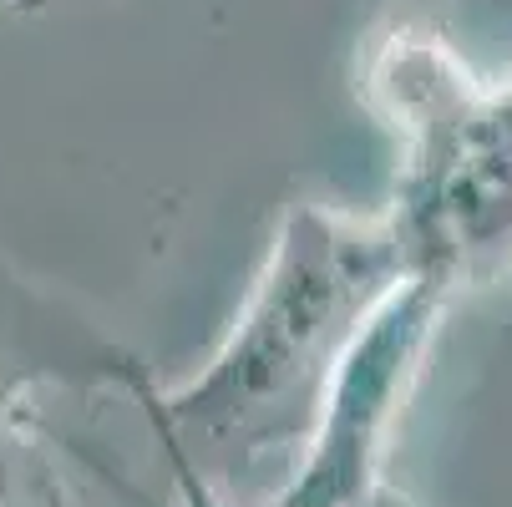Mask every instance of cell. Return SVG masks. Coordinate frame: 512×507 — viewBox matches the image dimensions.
Returning a JSON list of instances; mask_svg holds the SVG:
<instances>
[{
    "label": "cell",
    "instance_id": "6da1fadb",
    "mask_svg": "<svg viewBox=\"0 0 512 507\" xmlns=\"http://www.w3.org/2000/svg\"><path fill=\"white\" fill-rule=\"evenodd\" d=\"M406 284L386 213L295 203L208 366L178 391L132 366L127 396L148 411L173 472L224 507H274L320 437L355 340Z\"/></svg>",
    "mask_w": 512,
    "mask_h": 507
},
{
    "label": "cell",
    "instance_id": "7a4b0ae2",
    "mask_svg": "<svg viewBox=\"0 0 512 507\" xmlns=\"http://www.w3.org/2000/svg\"><path fill=\"white\" fill-rule=\"evenodd\" d=\"M365 102L401 137L386 219L416 284L457 300L512 259V82L487 87L426 26L365 56Z\"/></svg>",
    "mask_w": 512,
    "mask_h": 507
},
{
    "label": "cell",
    "instance_id": "3957f363",
    "mask_svg": "<svg viewBox=\"0 0 512 507\" xmlns=\"http://www.w3.org/2000/svg\"><path fill=\"white\" fill-rule=\"evenodd\" d=\"M137 360L82 325L0 254V507H102L117 462L61 421V396L127 391Z\"/></svg>",
    "mask_w": 512,
    "mask_h": 507
},
{
    "label": "cell",
    "instance_id": "277c9868",
    "mask_svg": "<svg viewBox=\"0 0 512 507\" xmlns=\"http://www.w3.org/2000/svg\"><path fill=\"white\" fill-rule=\"evenodd\" d=\"M173 482H178V497H183V507H224V502H213V497H208V492H203L193 477H183V472H173ZM360 507H411V502H406V497H396L391 487H381L376 497H365Z\"/></svg>",
    "mask_w": 512,
    "mask_h": 507
},
{
    "label": "cell",
    "instance_id": "5b68a950",
    "mask_svg": "<svg viewBox=\"0 0 512 507\" xmlns=\"http://www.w3.org/2000/svg\"><path fill=\"white\" fill-rule=\"evenodd\" d=\"M6 6H26V11H36V6H51V0H6Z\"/></svg>",
    "mask_w": 512,
    "mask_h": 507
}]
</instances>
